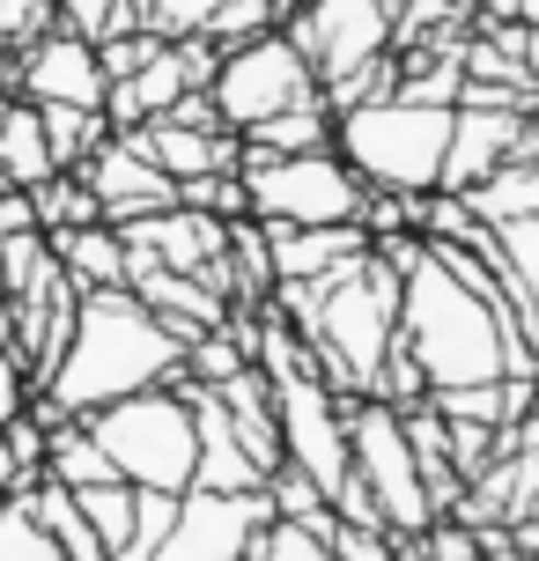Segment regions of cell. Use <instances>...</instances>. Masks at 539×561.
Segmentation results:
<instances>
[{"label": "cell", "instance_id": "6da1fadb", "mask_svg": "<svg viewBox=\"0 0 539 561\" xmlns=\"http://www.w3.org/2000/svg\"><path fill=\"white\" fill-rule=\"evenodd\" d=\"M177 377H185V340L134 288H89L45 392L30 399V414L53 428V421H82L112 399L156 392V385H177Z\"/></svg>", "mask_w": 539, "mask_h": 561}, {"label": "cell", "instance_id": "7a4b0ae2", "mask_svg": "<svg viewBox=\"0 0 539 561\" xmlns=\"http://www.w3.org/2000/svg\"><path fill=\"white\" fill-rule=\"evenodd\" d=\"M399 347L406 363L428 377V392H458V385H495V377H539L525 333L511 325V310L458 288L436 259L406 266L399 280Z\"/></svg>", "mask_w": 539, "mask_h": 561}, {"label": "cell", "instance_id": "3957f363", "mask_svg": "<svg viewBox=\"0 0 539 561\" xmlns=\"http://www.w3.org/2000/svg\"><path fill=\"white\" fill-rule=\"evenodd\" d=\"M341 163L363 178V193H406L422 199L444 185V148H451V104H406L377 96L333 118Z\"/></svg>", "mask_w": 539, "mask_h": 561}, {"label": "cell", "instance_id": "277c9868", "mask_svg": "<svg viewBox=\"0 0 539 561\" xmlns=\"http://www.w3.org/2000/svg\"><path fill=\"white\" fill-rule=\"evenodd\" d=\"M89 421V436L104 444L112 458V473L126 488H163V495H185L193 488V407L177 385H156V392H134V399H112V407H96Z\"/></svg>", "mask_w": 539, "mask_h": 561}, {"label": "cell", "instance_id": "5b68a950", "mask_svg": "<svg viewBox=\"0 0 539 561\" xmlns=\"http://www.w3.org/2000/svg\"><path fill=\"white\" fill-rule=\"evenodd\" d=\"M237 178L252 193V222L282 229H325L363 222V178L341 163V148H303V156H237Z\"/></svg>", "mask_w": 539, "mask_h": 561}, {"label": "cell", "instance_id": "8992f818", "mask_svg": "<svg viewBox=\"0 0 539 561\" xmlns=\"http://www.w3.org/2000/svg\"><path fill=\"white\" fill-rule=\"evenodd\" d=\"M347 473L369 488V503L385 517L392 539H422L444 510L428 503V480L414 466V444H406V421L385 399H347Z\"/></svg>", "mask_w": 539, "mask_h": 561}, {"label": "cell", "instance_id": "52a82bcc", "mask_svg": "<svg viewBox=\"0 0 539 561\" xmlns=\"http://www.w3.org/2000/svg\"><path fill=\"white\" fill-rule=\"evenodd\" d=\"M311 96H318V75H311V59L296 53L288 30H266L252 45L222 53L215 82H207V104H215V118L229 134H252L259 118L288 112V104H311Z\"/></svg>", "mask_w": 539, "mask_h": 561}, {"label": "cell", "instance_id": "ba28073f", "mask_svg": "<svg viewBox=\"0 0 539 561\" xmlns=\"http://www.w3.org/2000/svg\"><path fill=\"white\" fill-rule=\"evenodd\" d=\"M274 428H282V466H296L333 503V488L347 480V399L311 369H288L274 377Z\"/></svg>", "mask_w": 539, "mask_h": 561}, {"label": "cell", "instance_id": "9c48e42d", "mask_svg": "<svg viewBox=\"0 0 539 561\" xmlns=\"http://www.w3.org/2000/svg\"><path fill=\"white\" fill-rule=\"evenodd\" d=\"M318 82H341L399 45V0H303V15L282 23Z\"/></svg>", "mask_w": 539, "mask_h": 561}, {"label": "cell", "instance_id": "30bf717a", "mask_svg": "<svg viewBox=\"0 0 539 561\" xmlns=\"http://www.w3.org/2000/svg\"><path fill=\"white\" fill-rule=\"evenodd\" d=\"M266 525H274L266 488H252V495L185 488V495H177V517H171V539L156 547V561H244Z\"/></svg>", "mask_w": 539, "mask_h": 561}, {"label": "cell", "instance_id": "8fae6325", "mask_svg": "<svg viewBox=\"0 0 539 561\" xmlns=\"http://www.w3.org/2000/svg\"><path fill=\"white\" fill-rule=\"evenodd\" d=\"M525 118H532V112L458 96V104H451V148H444V193H473V185H488V178L517 156Z\"/></svg>", "mask_w": 539, "mask_h": 561}, {"label": "cell", "instance_id": "7c38bea8", "mask_svg": "<svg viewBox=\"0 0 539 561\" xmlns=\"http://www.w3.org/2000/svg\"><path fill=\"white\" fill-rule=\"evenodd\" d=\"M177 392H185V407H193V488H207V495H252V488H266V473H259V458L244 450V436H237V421L222 414V399L207 392V385H193V377H177Z\"/></svg>", "mask_w": 539, "mask_h": 561}, {"label": "cell", "instance_id": "4fadbf2b", "mask_svg": "<svg viewBox=\"0 0 539 561\" xmlns=\"http://www.w3.org/2000/svg\"><path fill=\"white\" fill-rule=\"evenodd\" d=\"M104 89H112V75H104V59H96L89 37L45 30V37L30 45V59H23V96L30 104H82V112H104Z\"/></svg>", "mask_w": 539, "mask_h": 561}, {"label": "cell", "instance_id": "5bb4252c", "mask_svg": "<svg viewBox=\"0 0 539 561\" xmlns=\"http://www.w3.org/2000/svg\"><path fill=\"white\" fill-rule=\"evenodd\" d=\"M74 178L96 193L104 222H134V215H156V207H171V199H177V185H171L156 163H148V156H141L126 134H112L82 170H74Z\"/></svg>", "mask_w": 539, "mask_h": 561}, {"label": "cell", "instance_id": "9a60e30c", "mask_svg": "<svg viewBox=\"0 0 539 561\" xmlns=\"http://www.w3.org/2000/svg\"><path fill=\"white\" fill-rule=\"evenodd\" d=\"M134 148H141L148 163L163 170L171 185H193V178H215V170H237V156H244V140L229 134V126H193V118H148V126H134Z\"/></svg>", "mask_w": 539, "mask_h": 561}, {"label": "cell", "instance_id": "2e32d148", "mask_svg": "<svg viewBox=\"0 0 539 561\" xmlns=\"http://www.w3.org/2000/svg\"><path fill=\"white\" fill-rule=\"evenodd\" d=\"M266 252H274V280H318V274H341L369 252V229L363 222H325V229H282L266 222Z\"/></svg>", "mask_w": 539, "mask_h": 561}, {"label": "cell", "instance_id": "e0dca14e", "mask_svg": "<svg viewBox=\"0 0 539 561\" xmlns=\"http://www.w3.org/2000/svg\"><path fill=\"white\" fill-rule=\"evenodd\" d=\"M59 163H53V140H45V118L30 96H8V112H0V185H15V193H37V185H53Z\"/></svg>", "mask_w": 539, "mask_h": 561}, {"label": "cell", "instance_id": "ac0fdd59", "mask_svg": "<svg viewBox=\"0 0 539 561\" xmlns=\"http://www.w3.org/2000/svg\"><path fill=\"white\" fill-rule=\"evenodd\" d=\"M53 259L74 288H126V237L118 222H89V229H53Z\"/></svg>", "mask_w": 539, "mask_h": 561}, {"label": "cell", "instance_id": "d6986e66", "mask_svg": "<svg viewBox=\"0 0 539 561\" xmlns=\"http://www.w3.org/2000/svg\"><path fill=\"white\" fill-rule=\"evenodd\" d=\"M23 510L45 525V539L59 547V561H104V539L89 533V517H82V503H74V488H59V480H30L23 488Z\"/></svg>", "mask_w": 539, "mask_h": 561}, {"label": "cell", "instance_id": "ffe728a7", "mask_svg": "<svg viewBox=\"0 0 539 561\" xmlns=\"http://www.w3.org/2000/svg\"><path fill=\"white\" fill-rule=\"evenodd\" d=\"M244 140V156H303V148H333V112H325V96H311V104H288V112L259 118Z\"/></svg>", "mask_w": 539, "mask_h": 561}, {"label": "cell", "instance_id": "44dd1931", "mask_svg": "<svg viewBox=\"0 0 539 561\" xmlns=\"http://www.w3.org/2000/svg\"><path fill=\"white\" fill-rule=\"evenodd\" d=\"M45 480H59V488H104L118 473L104 458V444L89 436V421H53L45 428Z\"/></svg>", "mask_w": 539, "mask_h": 561}, {"label": "cell", "instance_id": "7402d4cb", "mask_svg": "<svg viewBox=\"0 0 539 561\" xmlns=\"http://www.w3.org/2000/svg\"><path fill=\"white\" fill-rule=\"evenodd\" d=\"M466 207L481 222H511V215H539V156H511L488 185L466 193Z\"/></svg>", "mask_w": 539, "mask_h": 561}, {"label": "cell", "instance_id": "603a6c76", "mask_svg": "<svg viewBox=\"0 0 539 561\" xmlns=\"http://www.w3.org/2000/svg\"><path fill=\"white\" fill-rule=\"evenodd\" d=\"M45 118V140H53V163L59 170H82L104 140H112V118L104 112H82V104H37Z\"/></svg>", "mask_w": 539, "mask_h": 561}, {"label": "cell", "instance_id": "cb8c5ba5", "mask_svg": "<svg viewBox=\"0 0 539 561\" xmlns=\"http://www.w3.org/2000/svg\"><path fill=\"white\" fill-rule=\"evenodd\" d=\"M74 503H82V517H89V533L104 539V561L134 539V488L126 480H104V488H74Z\"/></svg>", "mask_w": 539, "mask_h": 561}, {"label": "cell", "instance_id": "d4e9b609", "mask_svg": "<svg viewBox=\"0 0 539 561\" xmlns=\"http://www.w3.org/2000/svg\"><path fill=\"white\" fill-rule=\"evenodd\" d=\"M37 222H45V237L53 229H89V222H104V207H96V193L74 170H59L53 185H37Z\"/></svg>", "mask_w": 539, "mask_h": 561}, {"label": "cell", "instance_id": "484cf974", "mask_svg": "<svg viewBox=\"0 0 539 561\" xmlns=\"http://www.w3.org/2000/svg\"><path fill=\"white\" fill-rule=\"evenodd\" d=\"M266 503H274V517H282V525H311V533H333V503H325V495H318V488L296 473V466L266 473Z\"/></svg>", "mask_w": 539, "mask_h": 561}, {"label": "cell", "instance_id": "4316f807", "mask_svg": "<svg viewBox=\"0 0 539 561\" xmlns=\"http://www.w3.org/2000/svg\"><path fill=\"white\" fill-rule=\"evenodd\" d=\"M266 30H282L274 15H266V0H222L215 8V23L199 30L215 53H237V45H252V37H266Z\"/></svg>", "mask_w": 539, "mask_h": 561}, {"label": "cell", "instance_id": "83f0119b", "mask_svg": "<svg viewBox=\"0 0 539 561\" xmlns=\"http://www.w3.org/2000/svg\"><path fill=\"white\" fill-rule=\"evenodd\" d=\"M0 561H59V547L45 539V525L23 510V495L0 503Z\"/></svg>", "mask_w": 539, "mask_h": 561}, {"label": "cell", "instance_id": "f1b7e54d", "mask_svg": "<svg viewBox=\"0 0 539 561\" xmlns=\"http://www.w3.org/2000/svg\"><path fill=\"white\" fill-rule=\"evenodd\" d=\"M252 561H333V547H325V533H311V525H266V533L252 539Z\"/></svg>", "mask_w": 539, "mask_h": 561}, {"label": "cell", "instance_id": "f546056e", "mask_svg": "<svg viewBox=\"0 0 539 561\" xmlns=\"http://www.w3.org/2000/svg\"><path fill=\"white\" fill-rule=\"evenodd\" d=\"M325 547H333V561H392V554H399L392 533H363V525H341V517H333Z\"/></svg>", "mask_w": 539, "mask_h": 561}, {"label": "cell", "instance_id": "4dcf8cb0", "mask_svg": "<svg viewBox=\"0 0 539 561\" xmlns=\"http://www.w3.org/2000/svg\"><path fill=\"white\" fill-rule=\"evenodd\" d=\"M30 385H37V377H30V363L15 355V347H0V421L30 414V399H37Z\"/></svg>", "mask_w": 539, "mask_h": 561}, {"label": "cell", "instance_id": "1f68e13d", "mask_svg": "<svg viewBox=\"0 0 539 561\" xmlns=\"http://www.w3.org/2000/svg\"><path fill=\"white\" fill-rule=\"evenodd\" d=\"M53 30V0H0V37H37Z\"/></svg>", "mask_w": 539, "mask_h": 561}, {"label": "cell", "instance_id": "d6a6232c", "mask_svg": "<svg viewBox=\"0 0 539 561\" xmlns=\"http://www.w3.org/2000/svg\"><path fill=\"white\" fill-rule=\"evenodd\" d=\"M495 15H503V23H525V30H539V0H495Z\"/></svg>", "mask_w": 539, "mask_h": 561}, {"label": "cell", "instance_id": "836d02e7", "mask_svg": "<svg viewBox=\"0 0 539 561\" xmlns=\"http://www.w3.org/2000/svg\"><path fill=\"white\" fill-rule=\"evenodd\" d=\"M0 347H15V304L0 296Z\"/></svg>", "mask_w": 539, "mask_h": 561}, {"label": "cell", "instance_id": "e575fe53", "mask_svg": "<svg viewBox=\"0 0 539 561\" xmlns=\"http://www.w3.org/2000/svg\"><path fill=\"white\" fill-rule=\"evenodd\" d=\"M392 561H428V554H422V539H399V554H392Z\"/></svg>", "mask_w": 539, "mask_h": 561}, {"label": "cell", "instance_id": "d590c367", "mask_svg": "<svg viewBox=\"0 0 539 561\" xmlns=\"http://www.w3.org/2000/svg\"><path fill=\"white\" fill-rule=\"evenodd\" d=\"M532 414H539V377H532Z\"/></svg>", "mask_w": 539, "mask_h": 561}, {"label": "cell", "instance_id": "8d00e7d4", "mask_svg": "<svg viewBox=\"0 0 539 561\" xmlns=\"http://www.w3.org/2000/svg\"><path fill=\"white\" fill-rule=\"evenodd\" d=\"M532 304H539V288H532Z\"/></svg>", "mask_w": 539, "mask_h": 561}]
</instances>
